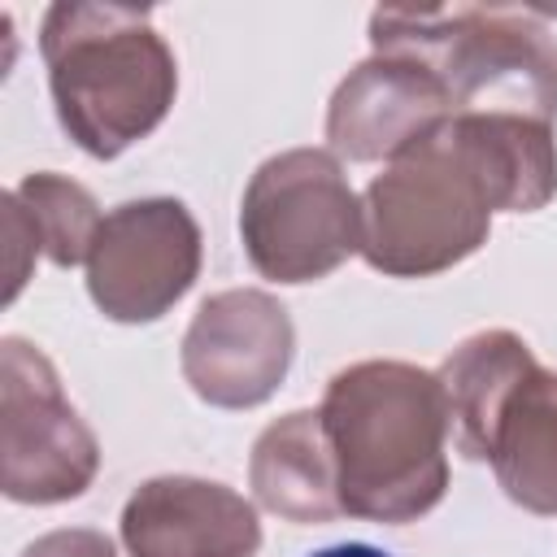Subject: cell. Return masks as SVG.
I'll list each match as a JSON object with an SVG mask.
<instances>
[{"label":"cell","instance_id":"4","mask_svg":"<svg viewBox=\"0 0 557 557\" xmlns=\"http://www.w3.org/2000/svg\"><path fill=\"white\" fill-rule=\"evenodd\" d=\"M492 213L483 178L444 122L370 178L361 196V257L387 278H431L487 244Z\"/></svg>","mask_w":557,"mask_h":557},{"label":"cell","instance_id":"15","mask_svg":"<svg viewBox=\"0 0 557 557\" xmlns=\"http://www.w3.org/2000/svg\"><path fill=\"white\" fill-rule=\"evenodd\" d=\"M17 200L48 252L52 265L70 270V265H87L91 257V244L100 235V222L104 213L96 209L91 191L65 174H52V170H39V174H26L17 187Z\"/></svg>","mask_w":557,"mask_h":557},{"label":"cell","instance_id":"1","mask_svg":"<svg viewBox=\"0 0 557 557\" xmlns=\"http://www.w3.org/2000/svg\"><path fill=\"white\" fill-rule=\"evenodd\" d=\"M339 505L366 522H418L448 492V396L409 361H357L322 392Z\"/></svg>","mask_w":557,"mask_h":557},{"label":"cell","instance_id":"6","mask_svg":"<svg viewBox=\"0 0 557 557\" xmlns=\"http://www.w3.org/2000/svg\"><path fill=\"white\" fill-rule=\"evenodd\" d=\"M100 444L65 400L57 366L26 339L0 344V487L17 505H61L91 487Z\"/></svg>","mask_w":557,"mask_h":557},{"label":"cell","instance_id":"13","mask_svg":"<svg viewBox=\"0 0 557 557\" xmlns=\"http://www.w3.org/2000/svg\"><path fill=\"white\" fill-rule=\"evenodd\" d=\"M448 135L483 178L496 213H535L557 196V139L548 122L513 113H457Z\"/></svg>","mask_w":557,"mask_h":557},{"label":"cell","instance_id":"8","mask_svg":"<svg viewBox=\"0 0 557 557\" xmlns=\"http://www.w3.org/2000/svg\"><path fill=\"white\" fill-rule=\"evenodd\" d=\"M296 352L292 313L261 287H226L200 300L183 335V379L213 409L265 405Z\"/></svg>","mask_w":557,"mask_h":557},{"label":"cell","instance_id":"3","mask_svg":"<svg viewBox=\"0 0 557 557\" xmlns=\"http://www.w3.org/2000/svg\"><path fill=\"white\" fill-rule=\"evenodd\" d=\"M370 48L431 70L457 113L557 122V35L531 9H374Z\"/></svg>","mask_w":557,"mask_h":557},{"label":"cell","instance_id":"2","mask_svg":"<svg viewBox=\"0 0 557 557\" xmlns=\"http://www.w3.org/2000/svg\"><path fill=\"white\" fill-rule=\"evenodd\" d=\"M39 52L57 122L87 157H122L174 104L178 65L148 9L61 0L44 13Z\"/></svg>","mask_w":557,"mask_h":557},{"label":"cell","instance_id":"5","mask_svg":"<svg viewBox=\"0 0 557 557\" xmlns=\"http://www.w3.org/2000/svg\"><path fill=\"white\" fill-rule=\"evenodd\" d=\"M239 239L270 283H318L361 252V200L326 148H287L257 165L239 205Z\"/></svg>","mask_w":557,"mask_h":557},{"label":"cell","instance_id":"14","mask_svg":"<svg viewBox=\"0 0 557 557\" xmlns=\"http://www.w3.org/2000/svg\"><path fill=\"white\" fill-rule=\"evenodd\" d=\"M535 366V352L522 335L513 331H479L461 339L444 366L435 370L448 396V418H453V440L457 453L470 461H487V431L496 418V405L505 392L518 383L522 370Z\"/></svg>","mask_w":557,"mask_h":557},{"label":"cell","instance_id":"10","mask_svg":"<svg viewBox=\"0 0 557 557\" xmlns=\"http://www.w3.org/2000/svg\"><path fill=\"white\" fill-rule=\"evenodd\" d=\"M117 527L131 557H252L261 548L252 500L196 474L139 483Z\"/></svg>","mask_w":557,"mask_h":557},{"label":"cell","instance_id":"11","mask_svg":"<svg viewBox=\"0 0 557 557\" xmlns=\"http://www.w3.org/2000/svg\"><path fill=\"white\" fill-rule=\"evenodd\" d=\"M248 483L261 509L283 522H335L344 518L331 440L318 409H292L274 418L248 457Z\"/></svg>","mask_w":557,"mask_h":557},{"label":"cell","instance_id":"18","mask_svg":"<svg viewBox=\"0 0 557 557\" xmlns=\"http://www.w3.org/2000/svg\"><path fill=\"white\" fill-rule=\"evenodd\" d=\"M313 557H387V553H379V548H370V544H335V548H322V553H313Z\"/></svg>","mask_w":557,"mask_h":557},{"label":"cell","instance_id":"17","mask_svg":"<svg viewBox=\"0 0 557 557\" xmlns=\"http://www.w3.org/2000/svg\"><path fill=\"white\" fill-rule=\"evenodd\" d=\"M22 557H117L113 540L91 527H57L22 548Z\"/></svg>","mask_w":557,"mask_h":557},{"label":"cell","instance_id":"7","mask_svg":"<svg viewBox=\"0 0 557 557\" xmlns=\"http://www.w3.org/2000/svg\"><path fill=\"white\" fill-rule=\"evenodd\" d=\"M200 274V226L174 196L126 200L104 213L87 257V296L109 322H157Z\"/></svg>","mask_w":557,"mask_h":557},{"label":"cell","instance_id":"12","mask_svg":"<svg viewBox=\"0 0 557 557\" xmlns=\"http://www.w3.org/2000/svg\"><path fill=\"white\" fill-rule=\"evenodd\" d=\"M487 461L496 483L527 513H557V370L540 361L496 405L487 431Z\"/></svg>","mask_w":557,"mask_h":557},{"label":"cell","instance_id":"16","mask_svg":"<svg viewBox=\"0 0 557 557\" xmlns=\"http://www.w3.org/2000/svg\"><path fill=\"white\" fill-rule=\"evenodd\" d=\"M4 239H9V287H4V300H13L22 292V283L30 278V261L35 252H44L17 191H4Z\"/></svg>","mask_w":557,"mask_h":557},{"label":"cell","instance_id":"9","mask_svg":"<svg viewBox=\"0 0 557 557\" xmlns=\"http://www.w3.org/2000/svg\"><path fill=\"white\" fill-rule=\"evenodd\" d=\"M453 117L444 83L418 61L366 57L326 104V144L344 161H396Z\"/></svg>","mask_w":557,"mask_h":557}]
</instances>
